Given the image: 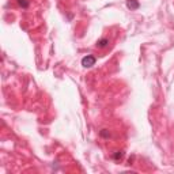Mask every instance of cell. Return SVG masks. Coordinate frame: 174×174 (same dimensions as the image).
Listing matches in <instances>:
<instances>
[{
	"mask_svg": "<svg viewBox=\"0 0 174 174\" xmlns=\"http://www.w3.org/2000/svg\"><path fill=\"white\" fill-rule=\"evenodd\" d=\"M94 63H95V57L93 56H86V57H83V60H82V64H83V67H91V66H94Z\"/></svg>",
	"mask_w": 174,
	"mask_h": 174,
	"instance_id": "6da1fadb",
	"label": "cell"
},
{
	"mask_svg": "<svg viewBox=\"0 0 174 174\" xmlns=\"http://www.w3.org/2000/svg\"><path fill=\"white\" fill-rule=\"evenodd\" d=\"M108 42H109V41H108L106 38H105V40H101L100 42L97 44V46H98V48H105V46L108 45Z\"/></svg>",
	"mask_w": 174,
	"mask_h": 174,
	"instance_id": "7a4b0ae2",
	"label": "cell"
},
{
	"mask_svg": "<svg viewBox=\"0 0 174 174\" xmlns=\"http://www.w3.org/2000/svg\"><path fill=\"white\" fill-rule=\"evenodd\" d=\"M139 4L138 3H132V2H128V7H131V8H136Z\"/></svg>",
	"mask_w": 174,
	"mask_h": 174,
	"instance_id": "3957f363",
	"label": "cell"
}]
</instances>
